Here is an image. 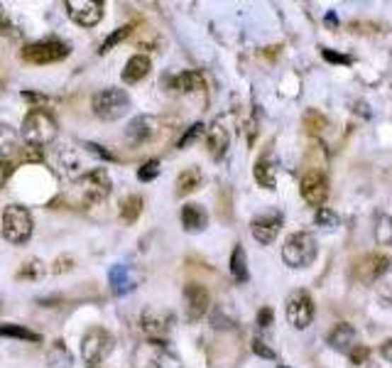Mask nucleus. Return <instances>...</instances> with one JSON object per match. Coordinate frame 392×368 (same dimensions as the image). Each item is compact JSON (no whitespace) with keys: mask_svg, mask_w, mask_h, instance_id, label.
<instances>
[{"mask_svg":"<svg viewBox=\"0 0 392 368\" xmlns=\"http://www.w3.org/2000/svg\"><path fill=\"white\" fill-rule=\"evenodd\" d=\"M356 339H358L356 329H353V324H348V322H338L336 327L328 332V346L341 351V354H348V351L356 346Z\"/></svg>","mask_w":392,"mask_h":368,"instance_id":"obj_16","label":"nucleus"},{"mask_svg":"<svg viewBox=\"0 0 392 368\" xmlns=\"http://www.w3.org/2000/svg\"><path fill=\"white\" fill-rule=\"evenodd\" d=\"M13 172H15V162H0V184L8 182Z\"/></svg>","mask_w":392,"mask_h":368,"instance_id":"obj_40","label":"nucleus"},{"mask_svg":"<svg viewBox=\"0 0 392 368\" xmlns=\"http://www.w3.org/2000/svg\"><path fill=\"white\" fill-rule=\"evenodd\" d=\"M0 337H13V339L40 341V334L30 332L28 327H18V324H3V327H0Z\"/></svg>","mask_w":392,"mask_h":368,"instance_id":"obj_30","label":"nucleus"},{"mask_svg":"<svg viewBox=\"0 0 392 368\" xmlns=\"http://www.w3.org/2000/svg\"><path fill=\"white\" fill-rule=\"evenodd\" d=\"M390 255L385 253H368L365 258H360L356 265H353V277L363 285H370V282H378L380 277L390 270Z\"/></svg>","mask_w":392,"mask_h":368,"instance_id":"obj_9","label":"nucleus"},{"mask_svg":"<svg viewBox=\"0 0 392 368\" xmlns=\"http://www.w3.org/2000/svg\"><path fill=\"white\" fill-rule=\"evenodd\" d=\"M20 147V133L13 126L0 121V162H13V157L18 155Z\"/></svg>","mask_w":392,"mask_h":368,"instance_id":"obj_17","label":"nucleus"},{"mask_svg":"<svg viewBox=\"0 0 392 368\" xmlns=\"http://www.w3.org/2000/svg\"><path fill=\"white\" fill-rule=\"evenodd\" d=\"M174 317L169 312H160V309H145L140 317V327L147 337H164L172 329Z\"/></svg>","mask_w":392,"mask_h":368,"instance_id":"obj_14","label":"nucleus"},{"mask_svg":"<svg viewBox=\"0 0 392 368\" xmlns=\"http://www.w3.org/2000/svg\"><path fill=\"white\" fill-rule=\"evenodd\" d=\"M209 223V214L201 204H184L182 206V226L187 228L189 233H199L206 228Z\"/></svg>","mask_w":392,"mask_h":368,"instance_id":"obj_20","label":"nucleus"},{"mask_svg":"<svg viewBox=\"0 0 392 368\" xmlns=\"http://www.w3.org/2000/svg\"><path fill=\"white\" fill-rule=\"evenodd\" d=\"M47 364L50 368H71L74 366V356L67 349L64 341H52L50 349H47Z\"/></svg>","mask_w":392,"mask_h":368,"instance_id":"obj_23","label":"nucleus"},{"mask_svg":"<svg viewBox=\"0 0 392 368\" xmlns=\"http://www.w3.org/2000/svg\"><path fill=\"white\" fill-rule=\"evenodd\" d=\"M282 221H284L282 214H265V216H258L255 221H253V226H250V231H253V236H255V241L263 243V245L272 243L275 238H277L279 228H282Z\"/></svg>","mask_w":392,"mask_h":368,"instance_id":"obj_15","label":"nucleus"},{"mask_svg":"<svg viewBox=\"0 0 392 368\" xmlns=\"http://www.w3.org/2000/svg\"><path fill=\"white\" fill-rule=\"evenodd\" d=\"M91 108L100 121H118L130 111V96L123 89H103V91L93 94Z\"/></svg>","mask_w":392,"mask_h":368,"instance_id":"obj_5","label":"nucleus"},{"mask_svg":"<svg viewBox=\"0 0 392 368\" xmlns=\"http://www.w3.org/2000/svg\"><path fill=\"white\" fill-rule=\"evenodd\" d=\"M206 145H209V152L214 160H221L226 152H229L231 145V135L221 123H214V126L206 130Z\"/></svg>","mask_w":392,"mask_h":368,"instance_id":"obj_18","label":"nucleus"},{"mask_svg":"<svg viewBox=\"0 0 392 368\" xmlns=\"http://www.w3.org/2000/svg\"><path fill=\"white\" fill-rule=\"evenodd\" d=\"M79 186H81V194L86 204H98V201L108 199L113 182H110V174L103 167H96L79 179Z\"/></svg>","mask_w":392,"mask_h":368,"instance_id":"obj_7","label":"nucleus"},{"mask_svg":"<svg viewBox=\"0 0 392 368\" xmlns=\"http://www.w3.org/2000/svg\"><path fill=\"white\" fill-rule=\"evenodd\" d=\"M47 273L45 263L40 258H30L28 263H23V268L18 270V280H40Z\"/></svg>","mask_w":392,"mask_h":368,"instance_id":"obj_29","label":"nucleus"},{"mask_svg":"<svg viewBox=\"0 0 392 368\" xmlns=\"http://www.w3.org/2000/svg\"><path fill=\"white\" fill-rule=\"evenodd\" d=\"M157 174H160V160H147V162H142V167L137 169V179H140V182H152Z\"/></svg>","mask_w":392,"mask_h":368,"instance_id":"obj_33","label":"nucleus"},{"mask_svg":"<svg viewBox=\"0 0 392 368\" xmlns=\"http://www.w3.org/2000/svg\"><path fill=\"white\" fill-rule=\"evenodd\" d=\"M301 199L306 201V204L311 206H324L326 199H328V179L324 172H319V169H311V172L304 174V179H301Z\"/></svg>","mask_w":392,"mask_h":368,"instance_id":"obj_11","label":"nucleus"},{"mask_svg":"<svg viewBox=\"0 0 392 368\" xmlns=\"http://www.w3.org/2000/svg\"><path fill=\"white\" fill-rule=\"evenodd\" d=\"M380 356H383L385 361H390V364H392V339H388L383 346H380Z\"/></svg>","mask_w":392,"mask_h":368,"instance_id":"obj_42","label":"nucleus"},{"mask_svg":"<svg viewBox=\"0 0 392 368\" xmlns=\"http://www.w3.org/2000/svg\"><path fill=\"white\" fill-rule=\"evenodd\" d=\"M83 147H86L88 152H93V155H98V157H103V160H115L113 155H110L105 147H100V145H96V143H83Z\"/></svg>","mask_w":392,"mask_h":368,"instance_id":"obj_38","label":"nucleus"},{"mask_svg":"<svg viewBox=\"0 0 392 368\" xmlns=\"http://www.w3.org/2000/svg\"><path fill=\"white\" fill-rule=\"evenodd\" d=\"M130 35H132V25H123V28L113 30L108 37H105L103 42H100V47H98V55H105V52H110V50H113V47H118L123 40H128Z\"/></svg>","mask_w":392,"mask_h":368,"instance_id":"obj_28","label":"nucleus"},{"mask_svg":"<svg viewBox=\"0 0 392 368\" xmlns=\"http://www.w3.org/2000/svg\"><path fill=\"white\" fill-rule=\"evenodd\" d=\"M142 206H145V201H142V196L137 194H130L125 196L123 201H120V216H123V221H137V216L142 214Z\"/></svg>","mask_w":392,"mask_h":368,"instance_id":"obj_27","label":"nucleus"},{"mask_svg":"<svg viewBox=\"0 0 392 368\" xmlns=\"http://www.w3.org/2000/svg\"><path fill=\"white\" fill-rule=\"evenodd\" d=\"M316 253H319V243H316L314 233L309 231H296L284 241L282 245V260L284 265L299 270L306 268L316 260Z\"/></svg>","mask_w":392,"mask_h":368,"instance_id":"obj_2","label":"nucleus"},{"mask_svg":"<svg viewBox=\"0 0 392 368\" xmlns=\"http://www.w3.org/2000/svg\"><path fill=\"white\" fill-rule=\"evenodd\" d=\"M201 182H204V174H201V169H199V167H189V169H184V172L177 177V194H179V196L192 194V191L199 189Z\"/></svg>","mask_w":392,"mask_h":368,"instance_id":"obj_24","label":"nucleus"},{"mask_svg":"<svg viewBox=\"0 0 392 368\" xmlns=\"http://www.w3.org/2000/svg\"><path fill=\"white\" fill-rule=\"evenodd\" d=\"M204 130H206V126L204 123H194V126H189L187 130H184V135L179 138V143H177V147L179 150H184L187 145H192V143L196 140L199 135H204Z\"/></svg>","mask_w":392,"mask_h":368,"instance_id":"obj_32","label":"nucleus"},{"mask_svg":"<svg viewBox=\"0 0 392 368\" xmlns=\"http://www.w3.org/2000/svg\"><path fill=\"white\" fill-rule=\"evenodd\" d=\"M314 300L306 290H294L287 300V322L294 329H306L314 322Z\"/></svg>","mask_w":392,"mask_h":368,"instance_id":"obj_8","label":"nucleus"},{"mask_svg":"<svg viewBox=\"0 0 392 368\" xmlns=\"http://www.w3.org/2000/svg\"><path fill=\"white\" fill-rule=\"evenodd\" d=\"M57 133H59V128H57L54 116H52L50 111H45V108H33L28 116H25L20 138H23L28 145L40 147L42 150L45 145L54 143Z\"/></svg>","mask_w":392,"mask_h":368,"instance_id":"obj_1","label":"nucleus"},{"mask_svg":"<svg viewBox=\"0 0 392 368\" xmlns=\"http://www.w3.org/2000/svg\"><path fill=\"white\" fill-rule=\"evenodd\" d=\"M67 15L81 28H93V25L100 23L103 18V3H96V0H67L64 3Z\"/></svg>","mask_w":392,"mask_h":368,"instance_id":"obj_10","label":"nucleus"},{"mask_svg":"<svg viewBox=\"0 0 392 368\" xmlns=\"http://www.w3.org/2000/svg\"><path fill=\"white\" fill-rule=\"evenodd\" d=\"M348 356H351V361L356 366H363L365 361H368V356H370V349L365 344H356L351 351H348Z\"/></svg>","mask_w":392,"mask_h":368,"instance_id":"obj_35","label":"nucleus"},{"mask_svg":"<svg viewBox=\"0 0 392 368\" xmlns=\"http://www.w3.org/2000/svg\"><path fill=\"white\" fill-rule=\"evenodd\" d=\"M169 87L179 94H194V91H204L206 79L201 72H182V74H177V77H172Z\"/></svg>","mask_w":392,"mask_h":368,"instance_id":"obj_22","label":"nucleus"},{"mask_svg":"<svg viewBox=\"0 0 392 368\" xmlns=\"http://www.w3.org/2000/svg\"><path fill=\"white\" fill-rule=\"evenodd\" d=\"M316 223H319L321 228H336L338 226L336 211H331V209H326V206H321V209L316 211Z\"/></svg>","mask_w":392,"mask_h":368,"instance_id":"obj_34","label":"nucleus"},{"mask_svg":"<svg viewBox=\"0 0 392 368\" xmlns=\"http://www.w3.org/2000/svg\"><path fill=\"white\" fill-rule=\"evenodd\" d=\"M71 263L74 260L71 258H57V263H54V273H62V270H71Z\"/></svg>","mask_w":392,"mask_h":368,"instance_id":"obj_41","label":"nucleus"},{"mask_svg":"<svg viewBox=\"0 0 392 368\" xmlns=\"http://www.w3.org/2000/svg\"><path fill=\"white\" fill-rule=\"evenodd\" d=\"M137 282H140V273H137L132 265L118 263V265H113L108 273V285H110V292H113L115 297L130 295V292L137 287Z\"/></svg>","mask_w":392,"mask_h":368,"instance_id":"obj_12","label":"nucleus"},{"mask_svg":"<svg viewBox=\"0 0 392 368\" xmlns=\"http://www.w3.org/2000/svg\"><path fill=\"white\" fill-rule=\"evenodd\" d=\"M324 60L333 62V64H351V57L338 55V52H333V50H324Z\"/></svg>","mask_w":392,"mask_h":368,"instance_id":"obj_37","label":"nucleus"},{"mask_svg":"<svg viewBox=\"0 0 392 368\" xmlns=\"http://www.w3.org/2000/svg\"><path fill=\"white\" fill-rule=\"evenodd\" d=\"M209 305H211V295L204 285L189 282V285L184 287V307H187V317L192 319V322L204 317V314L209 312Z\"/></svg>","mask_w":392,"mask_h":368,"instance_id":"obj_13","label":"nucleus"},{"mask_svg":"<svg viewBox=\"0 0 392 368\" xmlns=\"http://www.w3.org/2000/svg\"><path fill=\"white\" fill-rule=\"evenodd\" d=\"M35 231V221L28 206L10 204L3 211V238L13 245H23L30 241Z\"/></svg>","mask_w":392,"mask_h":368,"instance_id":"obj_3","label":"nucleus"},{"mask_svg":"<svg viewBox=\"0 0 392 368\" xmlns=\"http://www.w3.org/2000/svg\"><path fill=\"white\" fill-rule=\"evenodd\" d=\"M272 317H275V312L270 307H263L260 312H258V324H260V327H270V324H272Z\"/></svg>","mask_w":392,"mask_h":368,"instance_id":"obj_39","label":"nucleus"},{"mask_svg":"<svg viewBox=\"0 0 392 368\" xmlns=\"http://www.w3.org/2000/svg\"><path fill=\"white\" fill-rule=\"evenodd\" d=\"M155 130H157V121L152 118V116H137V118H132L128 123L125 135H128L130 140H135V143H145V140H150V138L155 135Z\"/></svg>","mask_w":392,"mask_h":368,"instance_id":"obj_19","label":"nucleus"},{"mask_svg":"<svg viewBox=\"0 0 392 368\" xmlns=\"http://www.w3.org/2000/svg\"><path fill=\"white\" fill-rule=\"evenodd\" d=\"M253 174H255V182L265 186V189H275V184H277V172H275L272 162H267V160H258Z\"/></svg>","mask_w":392,"mask_h":368,"instance_id":"obj_26","label":"nucleus"},{"mask_svg":"<svg viewBox=\"0 0 392 368\" xmlns=\"http://www.w3.org/2000/svg\"><path fill=\"white\" fill-rule=\"evenodd\" d=\"M253 351H255L258 356H263V359H275V351L270 349V346H265L263 339H253Z\"/></svg>","mask_w":392,"mask_h":368,"instance_id":"obj_36","label":"nucleus"},{"mask_svg":"<svg viewBox=\"0 0 392 368\" xmlns=\"http://www.w3.org/2000/svg\"><path fill=\"white\" fill-rule=\"evenodd\" d=\"M113 346H115V339L108 329L91 327L81 339V356L86 361V366L96 368L98 364H103L110 356V351H113Z\"/></svg>","mask_w":392,"mask_h":368,"instance_id":"obj_4","label":"nucleus"},{"mask_svg":"<svg viewBox=\"0 0 392 368\" xmlns=\"http://www.w3.org/2000/svg\"><path fill=\"white\" fill-rule=\"evenodd\" d=\"M375 238H378L380 245H390L392 243V216L380 218L378 228H375Z\"/></svg>","mask_w":392,"mask_h":368,"instance_id":"obj_31","label":"nucleus"},{"mask_svg":"<svg viewBox=\"0 0 392 368\" xmlns=\"http://www.w3.org/2000/svg\"><path fill=\"white\" fill-rule=\"evenodd\" d=\"M231 275L236 282H248V277H250V273H248V258H246V250H243V245H236L231 253Z\"/></svg>","mask_w":392,"mask_h":368,"instance_id":"obj_25","label":"nucleus"},{"mask_svg":"<svg viewBox=\"0 0 392 368\" xmlns=\"http://www.w3.org/2000/svg\"><path fill=\"white\" fill-rule=\"evenodd\" d=\"M150 57L147 55H132L123 67V82L125 84H137L150 74Z\"/></svg>","mask_w":392,"mask_h":368,"instance_id":"obj_21","label":"nucleus"},{"mask_svg":"<svg viewBox=\"0 0 392 368\" xmlns=\"http://www.w3.org/2000/svg\"><path fill=\"white\" fill-rule=\"evenodd\" d=\"M28 64H35V67H45V64H54V62H62L69 57V45L62 40H40V42H33V45L23 47L20 52Z\"/></svg>","mask_w":392,"mask_h":368,"instance_id":"obj_6","label":"nucleus"}]
</instances>
